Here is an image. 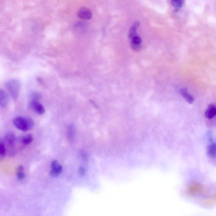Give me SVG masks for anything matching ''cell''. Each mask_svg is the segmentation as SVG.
I'll list each match as a JSON object with an SVG mask.
<instances>
[{
    "label": "cell",
    "instance_id": "cell-2",
    "mask_svg": "<svg viewBox=\"0 0 216 216\" xmlns=\"http://www.w3.org/2000/svg\"><path fill=\"white\" fill-rule=\"evenodd\" d=\"M5 86L12 99L14 100H17L19 97L20 89V81L17 79H10L6 83Z\"/></svg>",
    "mask_w": 216,
    "mask_h": 216
},
{
    "label": "cell",
    "instance_id": "cell-11",
    "mask_svg": "<svg viewBox=\"0 0 216 216\" xmlns=\"http://www.w3.org/2000/svg\"><path fill=\"white\" fill-rule=\"evenodd\" d=\"M140 23L138 21L134 22V24L130 28L129 32V38L131 40L132 38H134V37L136 36V31H137V28L139 26Z\"/></svg>",
    "mask_w": 216,
    "mask_h": 216
},
{
    "label": "cell",
    "instance_id": "cell-15",
    "mask_svg": "<svg viewBox=\"0 0 216 216\" xmlns=\"http://www.w3.org/2000/svg\"><path fill=\"white\" fill-rule=\"evenodd\" d=\"M17 179L22 180L25 178V174L24 171V168L22 165H20L17 169Z\"/></svg>",
    "mask_w": 216,
    "mask_h": 216
},
{
    "label": "cell",
    "instance_id": "cell-10",
    "mask_svg": "<svg viewBox=\"0 0 216 216\" xmlns=\"http://www.w3.org/2000/svg\"><path fill=\"white\" fill-rule=\"evenodd\" d=\"M180 93L182 96L185 99V100L187 101L189 103H193L194 101V99L192 95L188 93L187 90L186 88H182L180 90Z\"/></svg>",
    "mask_w": 216,
    "mask_h": 216
},
{
    "label": "cell",
    "instance_id": "cell-16",
    "mask_svg": "<svg viewBox=\"0 0 216 216\" xmlns=\"http://www.w3.org/2000/svg\"><path fill=\"white\" fill-rule=\"evenodd\" d=\"M209 155L210 157L215 158L216 157V144L215 143H211L209 146L208 151Z\"/></svg>",
    "mask_w": 216,
    "mask_h": 216
},
{
    "label": "cell",
    "instance_id": "cell-13",
    "mask_svg": "<svg viewBox=\"0 0 216 216\" xmlns=\"http://www.w3.org/2000/svg\"><path fill=\"white\" fill-rule=\"evenodd\" d=\"M172 6L175 8V11H178L183 7L184 3V0H170Z\"/></svg>",
    "mask_w": 216,
    "mask_h": 216
},
{
    "label": "cell",
    "instance_id": "cell-7",
    "mask_svg": "<svg viewBox=\"0 0 216 216\" xmlns=\"http://www.w3.org/2000/svg\"><path fill=\"white\" fill-rule=\"evenodd\" d=\"M9 98L8 94L4 90L0 88V107L5 108L8 106Z\"/></svg>",
    "mask_w": 216,
    "mask_h": 216
},
{
    "label": "cell",
    "instance_id": "cell-14",
    "mask_svg": "<svg viewBox=\"0 0 216 216\" xmlns=\"http://www.w3.org/2000/svg\"><path fill=\"white\" fill-rule=\"evenodd\" d=\"M33 137L32 134H29L24 135L21 139V142L23 144L29 145L32 142Z\"/></svg>",
    "mask_w": 216,
    "mask_h": 216
},
{
    "label": "cell",
    "instance_id": "cell-5",
    "mask_svg": "<svg viewBox=\"0 0 216 216\" xmlns=\"http://www.w3.org/2000/svg\"><path fill=\"white\" fill-rule=\"evenodd\" d=\"M51 170L50 174L53 177H57L62 172L63 167L56 160L53 161L51 164Z\"/></svg>",
    "mask_w": 216,
    "mask_h": 216
},
{
    "label": "cell",
    "instance_id": "cell-6",
    "mask_svg": "<svg viewBox=\"0 0 216 216\" xmlns=\"http://www.w3.org/2000/svg\"><path fill=\"white\" fill-rule=\"evenodd\" d=\"M77 15L79 18L83 20H90L92 17L91 11L85 8L79 9L78 11Z\"/></svg>",
    "mask_w": 216,
    "mask_h": 216
},
{
    "label": "cell",
    "instance_id": "cell-8",
    "mask_svg": "<svg viewBox=\"0 0 216 216\" xmlns=\"http://www.w3.org/2000/svg\"><path fill=\"white\" fill-rule=\"evenodd\" d=\"M130 40H131L130 45H131L132 49L134 51H139L141 48L142 43V40L141 37L136 35Z\"/></svg>",
    "mask_w": 216,
    "mask_h": 216
},
{
    "label": "cell",
    "instance_id": "cell-19",
    "mask_svg": "<svg viewBox=\"0 0 216 216\" xmlns=\"http://www.w3.org/2000/svg\"><path fill=\"white\" fill-rule=\"evenodd\" d=\"M79 173L82 176H84L85 174V170L83 167L80 166L79 168Z\"/></svg>",
    "mask_w": 216,
    "mask_h": 216
},
{
    "label": "cell",
    "instance_id": "cell-9",
    "mask_svg": "<svg viewBox=\"0 0 216 216\" xmlns=\"http://www.w3.org/2000/svg\"><path fill=\"white\" fill-rule=\"evenodd\" d=\"M216 108L215 105L212 104L209 105L206 111L205 112V117L209 119L213 118L215 116Z\"/></svg>",
    "mask_w": 216,
    "mask_h": 216
},
{
    "label": "cell",
    "instance_id": "cell-1",
    "mask_svg": "<svg viewBox=\"0 0 216 216\" xmlns=\"http://www.w3.org/2000/svg\"><path fill=\"white\" fill-rule=\"evenodd\" d=\"M12 123L17 129L23 132L31 130L34 126V121L29 117H17L13 119Z\"/></svg>",
    "mask_w": 216,
    "mask_h": 216
},
{
    "label": "cell",
    "instance_id": "cell-18",
    "mask_svg": "<svg viewBox=\"0 0 216 216\" xmlns=\"http://www.w3.org/2000/svg\"><path fill=\"white\" fill-rule=\"evenodd\" d=\"M29 97L30 100H36L38 101L42 99V95L41 93L38 92H32L30 93Z\"/></svg>",
    "mask_w": 216,
    "mask_h": 216
},
{
    "label": "cell",
    "instance_id": "cell-4",
    "mask_svg": "<svg viewBox=\"0 0 216 216\" xmlns=\"http://www.w3.org/2000/svg\"><path fill=\"white\" fill-rule=\"evenodd\" d=\"M29 107L35 113L39 115L44 114L45 112L44 107L38 100H30L29 104Z\"/></svg>",
    "mask_w": 216,
    "mask_h": 216
},
{
    "label": "cell",
    "instance_id": "cell-12",
    "mask_svg": "<svg viewBox=\"0 0 216 216\" xmlns=\"http://www.w3.org/2000/svg\"><path fill=\"white\" fill-rule=\"evenodd\" d=\"M6 155L5 143L2 138H0V161L3 160Z\"/></svg>",
    "mask_w": 216,
    "mask_h": 216
},
{
    "label": "cell",
    "instance_id": "cell-3",
    "mask_svg": "<svg viewBox=\"0 0 216 216\" xmlns=\"http://www.w3.org/2000/svg\"><path fill=\"white\" fill-rule=\"evenodd\" d=\"M5 141L9 148V155L14 156L16 153V136L15 134L11 131L7 132L5 135Z\"/></svg>",
    "mask_w": 216,
    "mask_h": 216
},
{
    "label": "cell",
    "instance_id": "cell-17",
    "mask_svg": "<svg viewBox=\"0 0 216 216\" xmlns=\"http://www.w3.org/2000/svg\"><path fill=\"white\" fill-rule=\"evenodd\" d=\"M75 132V128L74 125H70L68 128V137L70 141H72L74 138Z\"/></svg>",
    "mask_w": 216,
    "mask_h": 216
}]
</instances>
